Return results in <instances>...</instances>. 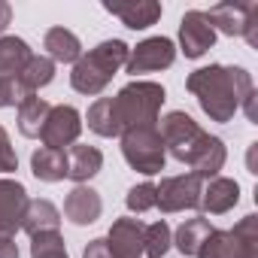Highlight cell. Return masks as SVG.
Masks as SVG:
<instances>
[{"label":"cell","mask_w":258,"mask_h":258,"mask_svg":"<svg viewBox=\"0 0 258 258\" xmlns=\"http://www.w3.org/2000/svg\"><path fill=\"white\" fill-rule=\"evenodd\" d=\"M210 234H213L210 219L198 216V219H185V222L176 228L173 243H176V249H179L182 255H198V252H201V246H204V240H207Z\"/></svg>","instance_id":"603a6c76"},{"label":"cell","mask_w":258,"mask_h":258,"mask_svg":"<svg viewBox=\"0 0 258 258\" xmlns=\"http://www.w3.org/2000/svg\"><path fill=\"white\" fill-rule=\"evenodd\" d=\"M255 97H258V94L252 91V94H249V97L243 100V106H240V109L246 112V118H249L252 124H258V106H255Z\"/></svg>","instance_id":"836d02e7"},{"label":"cell","mask_w":258,"mask_h":258,"mask_svg":"<svg viewBox=\"0 0 258 258\" xmlns=\"http://www.w3.org/2000/svg\"><path fill=\"white\" fill-rule=\"evenodd\" d=\"M103 213V201L91 185H73L64 198V216L73 225H94Z\"/></svg>","instance_id":"5bb4252c"},{"label":"cell","mask_w":258,"mask_h":258,"mask_svg":"<svg viewBox=\"0 0 258 258\" xmlns=\"http://www.w3.org/2000/svg\"><path fill=\"white\" fill-rule=\"evenodd\" d=\"M31 258H70V255H67L64 237L58 231H46L31 237Z\"/></svg>","instance_id":"4316f807"},{"label":"cell","mask_w":258,"mask_h":258,"mask_svg":"<svg viewBox=\"0 0 258 258\" xmlns=\"http://www.w3.org/2000/svg\"><path fill=\"white\" fill-rule=\"evenodd\" d=\"M164 100H167V91L158 82H143V79L127 82L115 97H109V112H112V124L118 137L131 127L155 124Z\"/></svg>","instance_id":"3957f363"},{"label":"cell","mask_w":258,"mask_h":258,"mask_svg":"<svg viewBox=\"0 0 258 258\" xmlns=\"http://www.w3.org/2000/svg\"><path fill=\"white\" fill-rule=\"evenodd\" d=\"M237 204H240V185H237V179L216 176L201 191V210L207 216H222V213L234 210Z\"/></svg>","instance_id":"9a60e30c"},{"label":"cell","mask_w":258,"mask_h":258,"mask_svg":"<svg viewBox=\"0 0 258 258\" xmlns=\"http://www.w3.org/2000/svg\"><path fill=\"white\" fill-rule=\"evenodd\" d=\"M124 204H127V210L137 213V216L155 210V182H140V185H134V188H127Z\"/></svg>","instance_id":"83f0119b"},{"label":"cell","mask_w":258,"mask_h":258,"mask_svg":"<svg viewBox=\"0 0 258 258\" xmlns=\"http://www.w3.org/2000/svg\"><path fill=\"white\" fill-rule=\"evenodd\" d=\"M185 88L198 97L204 115L210 121H231L237 115V109L243 106V100L255 91L252 88V76L243 67H228V64H210V67H198L195 73H188Z\"/></svg>","instance_id":"7a4b0ae2"},{"label":"cell","mask_w":258,"mask_h":258,"mask_svg":"<svg viewBox=\"0 0 258 258\" xmlns=\"http://www.w3.org/2000/svg\"><path fill=\"white\" fill-rule=\"evenodd\" d=\"M58 225H61V210L52 201H46V198L28 201L25 219H22V231L25 234L37 237V234H46V231H58Z\"/></svg>","instance_id":"d6986e66"},{"label":"cell","mask_w":258,"mask_h":258,"mask_svg":"<svg viewBox=\"0 0 258 258\" xmlns=\"http://www.w3.org/2000/svg\"><path fill=\"white\" fill-rule=\"evenodd\" d=\"M19 170V155L13 149V140L7 134V127L0 124V173H13Z\"/></svg>","instance_id":"f546056e"},{"label":"cell","mask_w":258,"mask_h":258,"mask_svg":"<svg viewBox=\"0 0 258 258\" xmlns=\"http://www.w3.org/2000/svg\"><path fill=\"white\" fill-rule=\"evenodd\" d=\"M252 4H243V0H231V4H216L210 7L204 16L207 22L213 25L216 34H225V37H243V25H246V13H249Z\"/></svg>","instance_id":"e0dca14e"},{"label":"cell","mask_w":258,"mask_h":258,"mask_svg":"<svg viewBox=\"0 0 258 258\" xmlns=\"http://www.w3.org/2000/svg\"><path fill=\"white\" fill-rule=\"evenodd\" d=\"M31 58L34 52L22 37H0V76H19Z\"/></svg>","instance_id":"7402d4cb"},{"label":"cell","mask_w":258,"mask_h":258,"mask_svg":"<svg viewBox=\"0 0 258 258\" xmlns=\"http://www.w3.org/2000/svg\"><path fill=\"white\" fill-rule=\"evenodd\" d=\"M31 94L22 91V85H19L16 76H0V109H4V106H19Z\"/></svg>","instance_id":"f1b7e54d"},{"label":"cell","mask_w":258,"mask_h":258,"mask_svg":"<svg viewBox=\"0 0 258 258\" xmlns=\"http://www.w3.org/2000/svg\"><path fill=\"white\" fill-rule=\"evenodd\" d=\"M31 173L40 182H61V179H67V152L64 149H49V146L34 149Z\"/></svg>","instance_id":"ffe728a7"},{"label":"cell","mask_w":258,"mask_h":258,"mask_svg":"<svg viewBox=\"0 0 258 258\" xmlns=\"http://www.w3.org/2000/svg\"><path fill=\"white\" fill-rule=\"evenodd\" d=\"M16 79H19V85H22L25 94H37L40 88H46L55 79V61L46 58V55H34Z\"/></svg>","instance_id":"cb8c5ba5"},{"label":"cell","mask_w":258,"mask_h":258,"mask_svg":"<svg viewBox=\"0 0 258 258\" xmlns=\"http://www.w3.org/2000/svg\"><path fill=\"white\" fill-rule=\"evenodd\" d=\"M143 234H146V225L140 219H115L109 234L103 237L106 240V249L112 258H143Z\"/></svg>","instance_id":"8fae6325"},{"label":"cell","mask_w":258,"mask_h":258,"mask_svg":"<svg viewBox=\"0 0 258 258\" xmlns=\"http://www.w3.org/2000/svg\"><path fill=\"white\" fill-rule=\"evenodd\" d=\"M88 127L97 137H118L115 124H112V112H109V97H97L88 106Z\"/></svg>","instance_id":"484cf974"},{"label":"cell","mask_w":258,"mask_h":258,"mask_svg":"<svg viewBox=\"0 0 258 258\" xmlns=\"http://www.w3.org/2000/svg\"><path fill=\"white\" fill-rule=\"evenodd\" d=\"M82 258H112V255H109V249H106V240L97 237V240H91V243L85 246Z\"/></svg>","instance_id":"1f68e13d"},{"label":"cell","mask_w":258,"mask_h":258,"mask_svg":"<svg viewBox=\"0 0 258 258\" xmlns=\"http://www.w3.org/2000/svg\"><path fill=\"white\" fill-rule=\"evenodd\" d=\"M103 167V152L97 146H82L73 143L67 152V179H73L76 185H88V179H94Z\"/></svg>","instance_id":"2e32d148"},{"label":"cell","mask_w":258,"mask_h":258,"mask_svg":"<svg viewBox=\"0 0 258 258\" xmlns=\"http://www.w3.org/2000/svg\"><path fill=\"white\" fill-rule=\"evenodd\" d=\"M79 134H82V115H79V109L61 103V106L49 109L46 124H43V131H40V140L49 149H67V146H73L79 140Z\"/></svg>","instance_id":"9c48e42d"},{"label":"cell","mask_w":258,"mask_h":258,"mask_svg":"<svg viewBox=\"0 0 258 258\" xmlns=\"http://www.w3.org/2000/svg\"><path fill=\"white\" fill-rule=\"evenodd\" d=\"M173 61H176L173 40H167V37H149V40L137 43L131 52H127L124 70L131 73V76H140V73L167 70V67H173Z\"/></svg>","instance_id":"ba28073f"},{"label":"cell","mask_w":258,"mask_h":258,"mask_svg":"<svg viewBox=\"0 0 258 258\" xmlns=\"http://www.w3.org/2000/svg\"><path fill=\"white\" fill-rule=\"evenodd\" d=\"M121 155L143 176L161 173L164 161H167V149H164V140L158 134V124H143V127L124 131L121 134Z\"/></svg>","instance_id":"8992f818"},{"label":"cell","mask_w":258,"mask_h":258,"mask_svg":"<svg viewBox=\"0 0 258 258\" xmlns=\"http://www.w3.org/2000/svg\"><path fill=\"white\" fill-rule=\"evenodd\" d=\"M198 258H258V216L249 213L228 231L213 228Z\"/></svg>","instance_id":"5b68a950"},{"label":"cell","mask_w":258,"mask_h":258,"mask_svg":"<svg viewBox=\"0 0 258 258\" xmlns=\"http://www.w3.org/2000/svg\"><path fill=\"white\" fill-rule=\"evenodd\" d=\"M49 109H52V103L46 97H37V94H31L28 100L19 103V131H22V137H28V140L40 137Z\"/></svg>","instance_id":"44dd1931"},{"label":"cell","mask_w":258,"mask_h":258,"mask_svg":"<svg viewBox=\"0 0 258 258\" xmlns=\"http://www.w3.org/2000/svg\"><path fill=\"white\" fill-rule=\"evenodd\" d=\"M170 243H173V231L164 219L146 225V234H143V258H164L170 252Z\"/></svg>","instance_id":"d4e9b609"},{"label":"cell","mask_w":258,"mask_h":258,"mask_svg":"<svg viewBox=\"0 0 258 258\" xmlns=\"http://www.w3.org/2000/svg\"><path fill=\"white\" fill-rule=\"evenodd\" d=\"M201 191H204V179H198L195 173L164 176L161 185H155V207L161 213L198 210L201 207Z\"/></svg>","instance_id":"52a82bcc"},{"label":"cell","mask_w":258,"mask_h":258,"mask_svg":"<svg viewBox=\"0 0 258 258\" xmlns=\"http://www.w3.org/2000/svg\"><path fill=\"white\" fill-rule=\"evenodd\" d=\"M158 134L164 140V149L179 161L188 164L198 179H216L219 170L228 161V149L219 137L207 134L204 127L182 109H173L161 118Z\"/></svg>","instance_id":"6da1fadb"},{"label":"cell","mask_w":258,"mask_h":258,"mask_svg":"<svg viewBox=\"0 0 258 258\" xmlns=\"http://www.w3.org/2000/svg\"><path fill=\"white\" fill-rule=\"evenodd\" d=\"M10 22H13V7L7 0H0V37H4V31L10 28Z\"/></svg>","instance_id":"e575fe53"},{"label":"cell","mask_w":258,"mask_h":258,"mask_svg":"<svg viewBox=\"0 0 258 258\" xmlns=\"http://www.w3.org/2000/svg\"><path fill=\"white\" fill-rule=\"evenodd\" d=\"M243 40L252 46V49H258V4H252L249 7V13H246V25H243Z\"/></svg>","instance_id":"4dcf8cb0"},{"label":"cell","mask_w":258,"mask_h":258,"mask_svg":"<svg viewBox=\"0 0 258 258\" xmlns=\"http://www.w3.org/2000/svg\"><path fill=\"white\" fill-rule=\"evenodd\" d=\"M103 10L109 16H115L124 28H131V31L152 28L161 19V13H164V7L155 4V0H103Z\"/></svg>","instance_id":"7c38bea8"},{"label":"cell","mask_w":258,"mask_h":258,"mask_svg":"<svg viewBox=\"0 0 258 258\" xmlns=\"http://www.w3.org/2000/svg\"><path fill=\"white\" fill-rule=\"evenodd\" d=\"M127 52H131V46L121 43V40H103V43H97L88 55H82L73 64V73H70L73 91L88 94V97L100 94L112 82V76L124 67Z\"/></svg>","instance_id":"277c9868"},{"label":"cell","mask_w":258,"mask_h":258,"mask_svg":"<svg viewBox=\"0 0 258 258\" xmlns=\"http://www.w3.org/2000/svg\"><path fill=\"white\" fill-rule=\"evenodd\" d=\"M28 201L31 198L19 179H0V237H16V231H22Z\"/></svg>","instance_id":"4fadbf2b"},{"label":"cell","mask_w":258,"mask_h":258,"mask_svg":"<svg viewBox=\"0 0 258 258\" xmlns=\"http://www.w3.org/2000/svg\"><path fill=\"white\" fill-rule=\"evenodd\" d=\"M43 49H46V58H52L55 64H76L82 58V43L67 28H49L43 37Z\"/></svg>","instance_id":"ac0fdd59"},{"label":"cell","mask_w":258,"mask_h":258,"mask_svg":"<svg viewBox=\"0 0 258 258\" xmlns=\"http://www.w3.org/2000/svg\"><path fill=\"white\" fill-rule=\"evenodd\" d=\"M0 258H19V246L13 237H0Z\"/></svg>","instance_id":"d6a6232c"},{"label":"cell","mask_w":258,"mask_h":258,"mask_svg":"<svg viewBox=\"0 0 258 258\" xmlns=\"http://www.w3.org/2000/svg\"><path fill=\"white\" fill-rule=\"evenodd\" d=\"M179 46L185 58H201L216 46V31L207 22L204 10H188L179 22Z\"/></svg>","instance_id":"30bf717a"}]
</instances>
